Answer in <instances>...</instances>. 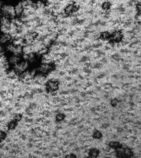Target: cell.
<instances>
[{
    "mask_svg": "<svg viewBox=\"0 0 141 158\" xmlns=\"http://www.w3.org/2000/svg\"><path fill=\"white\" fill-rule=\"evenodd\" d=\"M0 12L2 17H7L9 19L14 20L16 18L14 11V5H12L11 3H4L2 5V7L0 8Z\"/></svg>",
    "mask_w": 141,
    "mask_h": 158,
    "instance_id": "cell-1",
    "label": "cell"
},
{
    "mask_svg": "<svg viewBox=\"0 0 141 158\" xmlns=\"http://www.w3.org/2000/svg\"><path fill=\"white\" fill-rule=\"evenodd\" d=\"M59 81H55V80H50L47 82L46 84V88L48 91H55L59 88Z\"/></svg>",
    "mask_w": 141,
    "mask_h": 158,
    "instance_id": "cell-2",
    "label": "cell"
},
{
    "mask_svg": "<svg viewBox=\"0 0 141 158\" xmlns=\"http://www.w3.org/2000/svg\"><path fill=\"white\" fill-rule=\"evenodd\" d=\"M122 39V34L121 33V31H115L113 32L112 34H110V38L109 40H111L113 42H120Z\"/></svg>",
    "mask_w": 141,
    "mask_h": 158,
    "instance_id": "cell-3",
    "label": "cell"
},
{
    "mask_svg": "<svg viewBox=\"0 0 141 158\" xmlns=\"http://www.w3.org/2000/svg\"><path fill=\"white\" fill-rule=\"evenodd\" d=\"M77 10L76 5L75 4H69L66 7H65V9H64V12L67 13V14H72V13H74L75 11Z\"/></svg>",
    "mask_w": 141,
    "mask_h": 158,
    "instance_id": "cell-4",
    "label": "cell"
},
{
    "mask_svg": "<svg viewBox=\"0 0 141 158\" xmlns=\"http://www.w3.org/2000/svg\"><path fill=\"white\" fill-rule=\"evenodd\" d=\"M98 155V151L96 150V149H92L90 152V156H96Z\"/></svg>",
    "mask_w": 141,
    "mask_h": 158,
    "instance_id": "cell-5",
    "label": "cell"
},
{
    "mask_svg": "<svg viewBox=\"0 0 141 158\" xmlns=\"http://www.w3.org/2000/svg\"><path fill=\"white\" fill-rule=\"evenodd\" d=\"M101 37H102L104 40H109V38H110V34L107 33V32H104V33L101 34Z\"/></svg>",
    "mask_w": 141,
    "mask_h": 158,
    "instance_id": "cell-6",
    "label": "cell"
},
{
    "mask_svg": "<svg viewBox=\"0 0 141 158\" xmlns=\"http://www.w3.org/2000/svg\"><path fill=\"white\" fill-rule=\"evenodd\" d=\"M5 137H6V133L2 131H0V141H2V139H4Z\"/></svg>",
    "mask_w": 141,
    "mask_h": 158,
    "instance_id": "cell-7",
    "label": "cell"
},
{
    "mask_svg": "<svg viewBox=\"0 0 141 158\" xmlns=\"http://www.w3.org/2000/svg\"><path fill=\"white\" fill-rule=\"evenodd\" d=\"M94 137H95V138H99L100 137H101V133H99V132H96V133H94Z\"/></svg>",
    "mask_w": 141,
    "mask_h": 158,
    "instance_id": "cell-8",
    "label": "cell"
},
{
    "mask_svg": "<svg viewBox=\"0 0 141 158\" xmlns=\"http://www.w3.org/2000/svg\"><path fill=\"white\" fill-rule=\"evenodd\" d=\"M37 2H45L47 0H36Z\"/></svg>",
    "mask_w": 141,
    "mask_h": 158,
    "instance_id": "cell-9",
    "label": "cell"
}]
</instances>
